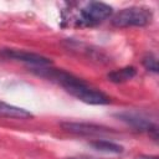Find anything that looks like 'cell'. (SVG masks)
Returning <instances> with one entry per match:
<instances>
[{"label":"cell","mask_w":159,"mask_h":159,"mask_svg":"<svg viewBox=\"0 0 159 159\" xmlns=\"http://www.w3.org/2000/svg\"><path fill=\"white\" fill-rule=\"evenodd\" d=\"M153 12L150 9L144 6H130L117 12L112 24L116 27H133V26H145L152 22Z\"/></svg>","instance_id":"cell-1"},{"label":"cell","mask_w":159,"mask_h":159,"mask_svg":"<svg viewBox=\"0 0 159 159\" xmlns=\"http://www.w3.org/2000/svg\"><path fill=\"white\" fill-rule=\"evenodd\" d=\"M113 12L112 6L101 1H91L86 4L78 12L76 19L77 26H94L106 19H108Z\"/></svg>","instance_id":"cell-2"},{"label":"cell","mask_w":159,"mask_h":159,"mask_svg":"<svg viewBox=\"0 0 159 159\" xmlns=\"http://www.w3.org/2000/svg\"><path fill=\"white\" fill-rule=\"evenodd\" d=\"M71 96L76 97L77 99L87 103V104H96V106H99V104H108L111 102V98L109 96H107L104 92L97 89V88H93L91 86H88L83 80L76 84H72V86H68L65 88Z\"/></svg>","instance_id":"cell-3"},{"label":"cell","mask_w":159,"mask_h":159,"mask_svg":"<svg viewBox=\"0 0 159 159\" xmlns=\"http://www.w3.org/2000/svg\"><path fill=\"white\" fill-rule=\"evenodd\" d=\"M116 117L137 130L147 132L150 137H153L154 140L158 139V125L154 122H152L148 117L138 112H129V111L119 112L116 114Z\"/></svg>","instance_id":"cell-4"},{"label":"cell","mask_w":159,"mask_h":159,"mask_svg":"<svg viewBox=\"0 0 159 159\" xmlns=\"http://www.w3.org/2000/svg\"><path fill=\"white\" fill-rule=\"evenodd\" d=\"M61 127L66 132L84 137H102L114 133L112 128L93 123H84V122H63L61 123Z\"/></svg>","instance_id":"cell-5"},{"label":"cell","mask_w":159,"mask_h":159,"mask_svg":"<svg viewBox=\"0 0 159 159\" xmlns=\"http://www.w3.org/2000/svg\"><path fill=\"white\" fill-rule=\"evenodd\" d=\"M0 56L15 61H21L31 67H40V66H48L52 63V61L42 55L35 53V52H29V51H22V50H15V48H2L0 50Z\"/></svg>","instance_id":"cell-6"},{"label":"cell","mask_w":159,"mask_h":159,"mask_svg":"<svg viewBox=\"0 0 159 159\" xmlns=\"http://www.w3.org/2000/svg\"><path fill=\"white\" fill-rule=\"evenodd\" d=\"M0 116L6 118H14V119H27L34 117L32 113L29 112L27 109H24L1 101H0Z\"/></svg>","instance_id":"cell-7"},{"label":"cell","mask_w":159,"mask_h":159,"mask_svg":"<svg viewBox=\"0 0 159 159\" xmlns=\"http://www.w3.org/2000/svg\"><path fill=\"white\" fill-rule=\"evenodd\" d=\"M135 75H137L135 67L127 66V67H122V68H118V70H114V71L109 72L107 75V78L113 83H123V82H127V81L132 80Z\"/></svg>","instance_id":"cell-8"},{"label":"cell","mask_w":159,"mask_h":159,"mask_svg":"<svg viewBox=\"0 0 159 159\" xmlns=\"http://www.w3.org/2000/svg\"><path fill=\"white\" fill-rule=\"evenodd\" d=\"M89 145L102 153H109V154H120L123 153V147L120 144H117L111 140H106V139H96L89 142Z\"/></svg>","instance_id":"cell-9"},{"label":"cell","mask_w":159,"mask_h":159,"mask_svg":"<svg viewBox=\"0 0 159 159\" xmlns=\"http://www.w3.org/2000/svg\"><path fill=\"white\" fill-rule=\"evenodd\" d=\"M143 65H144V67L147 70H149L152 72H158V70H159V67H158V58L153 53H148L143 58Z\"/></svg>","instance_id":"cell-10"},{"label":"cell","mask_w":159,"mask_h":159,"mask_svg":"<svg viewBox=\"0 0 159 159\" xmlns=\"http://www.w3.org/2000/svg\"><path fill=\"white\" fill-rule=\"evenodd\" d=\"M67 159H98V158L89 157V155H76V157H71V158H67Z\"/></svg>","instance_id":"cell-11"},{"label":"cell","mask_w":159,"mask_h":159,"mask_svg":"<svg viewBox=\"0 0 159 159\" xmlns=\"http://www.w3.org/2000/svg\"><path fill=\"white\" fill-rule=\"evenodd\" d=\"M135 159H158L157 155H139Z\"/></svg>","instance_id":"cell-12"}]
</instances>
